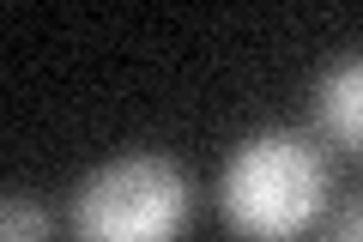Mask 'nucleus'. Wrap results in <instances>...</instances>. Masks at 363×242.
Returning a JSON list of instances; mask_svg holds the SVG:
<instances>
[{
  "label": "nucleus",
  "mask_w": 363,
  "mask_h": 242,
  "mask_svg": "<svg viewBox=\"0 0 363 242\" xmlns=\"http://www.w3.org/2000/svg\"><path fill=\"white\" fill-rule=\"evenodd\" d=\"M0 242H55L49 206L25 188H6V200H0Z\"/></svg>",
  "instance_id": "nucleus-4"
},
{
  "label": "nucleus",
  "mask_w": 363,
  "mask_h": 242,
  "mask_svg": "<svg viewBox=\"0 0 363 242\" xmlns=\"http://www.w3.org/2000/svg\"><path fill=\"white\" fill-rule=\"evenodd\" d=\"M309 109L327 145L363 158V49H345L315 73L309 85Z\"/></svg>",
  "instance_id": "nucleus-3"
},
{
  "label": "nucleus",
  "mask_w": 363,
  "mask_h": 242,
  "mask_svg": "<svg viewBox=\"0 0 363 242\" xmlns=\"http://www.w3.org/2000/svg\"><path fill=\"white\" fill-rule=\"evenodd\" d=\"M188 212H194L188 176L164 152L104 158L67 194L73 242H182Z\"/></svg>",
  "instance_id": "nucleus-2"
},
{
  "label": "nucleus",
  "mask_w": 363,
  "mask_h": 242,
  "mask_svg": "<svg viewBox=\"0 0 363 242\" xmlns=\"http://www.w3.org/2000/svg\"><path fill=\"white\" fill-rule=\"evenodd\" d=\"M327 206V158L303 128H260L218 170V212L248 242H291Z\"/></svg>",
  "instance_id": "nucleus-1"
},
{
  "label": "nucleus",
  "mask_w": 363,
  "mask_h": 242,
  "mask_svg": "<svg viewBox=\"0 0 363 242\" xmlns=\"http://www.w3.org/2000/svg\"><path fill=\"white\" fill-rule=\"evenodd\" d=\"M321 242H363V194L333 218V224H327V236H321Z\"/></svg>",
  "instance_id": "nucleus-5"
}]
</instances>
